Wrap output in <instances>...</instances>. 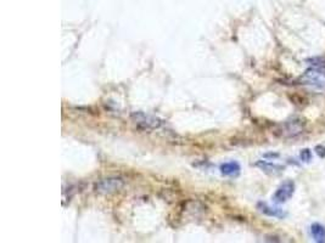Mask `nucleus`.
Returning <instances> with one entry per match:
<instances>
[{"label": "nucleus", "mask_w": 325, "mask_h": 243, "mask_svg": "<svg viewBox=\"0 0 325 243\" xmlns=\"http://www.w3.org/2000/svg\"><path fill=\"white\" fill-rule=\"evenodd\" d=\"M306 121L298 117H294L282 124L279 132L284 137H296L305 132Z\"/></svg>", "instance_id": "20e7f679"}, {"label": "nucleus", "mask_w": 325, "mask_h": 243, "mask_svg": "<svg viewBox=\"0 0 325 243\" xmlns=\"http://www.w3.org/2000/svg\"><path fill=\"white\" fill-rule=\"evenodd\" d=\"M124 186V180L122 178L110 177L98 181L94 186V191L99 195H110L120 191Z\"/></svg>", "instance_id": "7ed1b4c3"}, {"label": "nucleus", "mask_w": 325, "mask_h": 243, "mask_svg": "<svg viewBox=\"0 0 325 243\" xmlns=\"http://www.w3.org/2000/svg\"><path fill=\"white\" fill-rule=\"evenodd\" d=\"M256 165L262 169L263 172L269 173V174H278V173H282L285 169L284 165L275 164V163H270V162H266V161L257 162Z\"/></svg>", "instance_id": "0eeeda50"}, {"label": "nucleus", "mask_w": 325, "mask_h": 243, "mask_svg": "<svg viewBox=\"0 0 325 243\" xmlns=\"http://www.w3.org/2000/svg\"><path fill=\"white\" fill-rule=\"evenodd\" d=\"M299 158H301L302 162L310 163L312 161V151L310 149H304L299 153Z\"/></svg>", "instance_id": "9d476101"}, {"label": "nucleus", "mask_w": 325, "mask_h": 243, "mask_svg": "<svg viewBox=\"0 0 325 243\" xmlns=\"http://www.w3.org/2000/svg\"><path fill=\"white\" fill-rule=\"evenodd\" d=\"M311 233H312V237H313L315 242L318 243L325 242V226L321 225V224L319 223L312 224Z\"/></svg>", "instance_id": "1a4fd4ad"}, {"label": "nucleus", "mask_w": 325, "mask_h": 243, "mask_svg": "<svg viewBox=\"0 0 325 243\" xmlns=\"http://www.w3.org/2000/svg\"><path fill=\"white\" fill-rule=\"evenodd\" d=\"M130 118L134 121L136 128L140 130H155L158 129L162 126V119L158 117L151 116V114H146L144 112H133L130 114Z\"/></svg>", "instance_id": "f03ea898"}, {"label": "nucleus", "mask_w": 325, "mask_h": 243, "mask_svg": "<svg viewBox=\"0 0 325 243\" xmlns=\"http://www.w3.org/2000/svg\"><path fill=\"white\" fill-rule=\"evenodd\" d=\"M315 153H317L318 156H319L320 158H324L325 157V146L324 145H317L314 149Z\"/></svg>", "instance_id": "9b49d317"}, {"label": "nucleus", "mask_w": 325, "mask_h": 243, "mask_svg": "<svg viewBox=\"0 0 325 243\" xmlns=\"http://www.w3.org/2000/svg\"><path fill=\"white\" fill-rule=\"evenodd\" d=\"M294 192H295L294 181L291 180L285 181L280 185L278 190L275 191V193L273 195V201L275 203H285L286 201H289L290 198L292 197Z\"/></svg>", "instance_id": "39448f33"}, {"label": "nucleus", "mask_w": 325, "mask_h": 243, "mask_svg": "<svg viewBox=\"0 0 325 243\" xmlns=\"http://www.w3.org/2000/svg\"><path fill=\"white\" fill-rule=\"evenodd\" d=\"M258 209H260L261 213H263L264 215H268V216H273V218H278V219H284L286 216V213L280 208H275V207H270L268 204L260 202L258 203Z\"/></svg>", "instance_id": "423d86ee"}, {"label": "nucleus", "mask_w": 325, "mask_h": 243, "mask_svg": "<svg viewBox=\"0 0 325 243\" xmlns=\"http://www.w3.org/2000/svg\"><path fill=\"white\" fill-rule=\"evenodd\" d=\"M299 83L304 85L312 86L317 90L325 91V68L323 67H314L307 69L304 76L299 78Z\"/></svg>", "instance_id": "f257e3e1"}, {"label": "nucleus", "mask_w": 325, "mask_h": 243, "mask_svg": "<svg viewBox=\"0 0 325 243\" xmlns=\"http://www.w3.org/2000/svg\"><path fill=\"white\" fill-rule=\"evenodd\" d=\"M240 164L238 162L223 163L221 165V173L223 175H227V177H237L240 173Z\"/></svg>", "instance_id": "6e6552de"}, {"label": "nucleus", "mask_w": 325, "mask_h": 243, "mask_svg": "<svg viewBox=\"0 0 325 243\" xmlns=\"http://www.w3.org/2000/svg\"><path fill=\"white\" fill-rule=\"evenodd\" d=\"M264 157L266 158H276V157H279V153H267V155H264Z\"/></svg>", "instance_id": "f8f14e48"}]
</instances>
